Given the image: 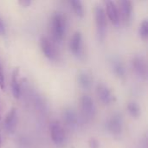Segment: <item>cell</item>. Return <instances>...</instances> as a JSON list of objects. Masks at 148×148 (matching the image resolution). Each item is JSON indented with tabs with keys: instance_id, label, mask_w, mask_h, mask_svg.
Masks as SVG:
<instances>
[{
	"instance_id": "1",
	"label": "cell",
	"mask_w": 148,
	"mask_h": 148,
	"mask_svg": "<svg viewBox=\"0 0 148 148\" xmlns=\"http://www.w3.org/2000/svg\"><path fill=\"white\" fill-rule=\"evenodd\" d=\"M49 29L53 40L57 42H62L65 37L67 29L66 16L62 12H55L50 18Z\"/></svg>"
},
{
	"instance_id": "15",
	"label": "cell",
	"mask_w": 148,
	"mask_h": 148,
	"mask_svg": "<svg viewBox=\"0 0 148 148\" xmlns=\"http://www.w3.org/2000/svg\"><path fill=\"white\" fill-rule=\"evenodd\" d=\"M11 91L14 98L19 99L21 96V85L19 82V69H15L11 76Z\"/></svg>"
},
{
	"instance_id": "14",
	"label": "cell",
	"mask_w": 148,
	"mask_h": 148,
	"mask_svg": "<svg viewBox=\"0 0 148 148\" xmlns=\"http://www.w3.org/2000/svg\"><path fill=\"white\" fill-rule=\"evenodd\" d=\"M110 65L111 69L114 72V74L119 77V78H125L126 77V68L124 63L118 58H112L110 61Z\"/></svg>"
},
{
	"instance_id": "18",
	"label": "cell",
	"mask_w": 148,
	"mask_h": 148,
	"mask_svg": "<svg viewBox=\"0 0 148 148\" xmlns=\"http://www.w3.org/2000/svg\"><path fill=\"white\" fill-rule=\"evenodd\" d=\"M127 111L129 114L134 118H139L140 116V108L136 102H129L127 105Z\"/></svg>"
},
{
	"instance_id": "20",
	"label": "cell",
	"mask_w": 148,
	"mask_h": 148,
	"mask_svg": "<svg viewBox=\"0 0 148 148\" xmlns=\"http://www.w3.org/2000/svg\"><path fill=\"white\" fill-rule=\"evenodd\" d=\"M18 3L23 8H28L31 4V0H18Z\"/></svg>"
},
{
	"instance_id": "2",
	"label": "cell",
	"mask_w": 148,
	"mask_h": 148,
	"mask_svg": "<svg viewBox=\"0 0 148 148\" xmlns=\"http://www.w3.org/2000/svg\"><path fill=\"white\" fill-rule=\"evenodd\" d=\"M95 17L96 23V31L98 40L103 42L107 37L108 33V20L105 10L101 6H96L95 10Z\"/></svg>"
},
{
	"instance_id": "19",
	"label": "cell",
	"mask_w": 148,
	"mask_h": 148,
	"mask_svg": "<svg viewBox=\"0 0 148 148\" xmlns=\"http://www.w3.org/2000/svg\"><path fill=\"white\" fill-rule=\"evenodd\" d=\"M139 35L140 38L144 41L147 40L148 38V22L147 20H144L140 26L139 29Z\"/></svg>"
},
{
	"instance_id": "16",
	"label": "cell",
	"mask_w": 148,
	"mask_h": 148,
	"mask_svg": "<svg viewBox=\"0 0 148 148\" xmlns=\"http://www.w3.org/2000/svg\"><path fill=\"white\" fill-rule=\"evenodd\" d=\"M78 83L82 88L84 90H89L93 85V78L92 75L85 71L81 72L78 75Z\"/></svg>"
},
{
	"instance_id": "12",
	"label": "cell",
	"mask_w": 148,
	"mask_h": 148,
	"mask_svg": "<svg viewBox=\"0 0 148 148\" xmlns=\"http://www.w3.org/2000/svg\"><path fill=\"white\" fill-rule=\"evenodd\" d=\"M63 120L71 129H75L79 126V117L77 113L72 108H67L63 113Z\"/></svg>"
},
{
	"instance_id": "13",
	"label": "cell",
	"mask_w": 148,
	"mask_h": 148,
	"mask_svg": "<svg viewBox=\"0 0 148 148\" xmlns=\"http://www.w3.org/2000/svg\"><path fill=\"white\" fill-rule=\"evenodd\" d=\"M17 124V114L16 110L15 108H12L7 114L5 120H4V127L8 134H14L16 131Z\"/></svg>"
},
{
	"instance_id": "23",
	"label": "cell",
	"mask_w": 148,
	"mask_h": 148,
	"mask_svg": "<svg viewBox=\"0 0 148 148\" xmlns=\"http://www.w3.org/2000/svg\"><path fill=\"white\" fill-rule=\"evenodd\" d=\"M3 35H5V27L2 20L0 19V36H3Z\"/></svg>"
},
{
	"instance_id": "9",
	"label": "cell",
	"mask_w": 148,
	"mask_h": 148,
	"mask_svg": "<svg viewBox=\"0 0 148 148\" xmlns=\"http://www.w3.org/2000/svg\"><path fill=\"white\" fill-rule=\"evenodd\" d=\"M105 7H106V15L108 16V19L112 23V24L118 26L120 23V15H119V9L115 5L113 0H103Z\"/></svg>"
},
{
	"instance_id": "24",
	"label": "cell",
	"mask_w": 148,
	"mask_h": 148,
	"mask_svg": "<svg viewBox=\"0 0 148 148\" xmlns=\"http://www.w3.org/2000/svg\"><path fill=\"white\" fill-rule=\"evenodd\" d=\"M0 143H1V136H0Z\"/></svg>"
},
{
	"instance_id": "7",
	"label": "cell",
	"mask_w": 148,
	"mask_h": 148,
	"mask_svg": "<svg viewBox=\"0 0 148 148\" xmlns=\"http://www.w3.org/2000/svg\"><path fill=\"white\" fill-rule=\"evenodd\" d=\"M81 110L85 121H92L95 115L96 110L94 101L88 95H83L81 98Z\"/></svg>"
},
{
	"instance_id": "21",
	"label": "cell",
	"mask_w": 148,
	"mask_h": 148,
	"mask_svg": "<svg viewBox=\"0 0 148 148\" xmlns=\"http://www.w3.org/2000/svg\"><path fill=\"white\" fill-rule=\"evenodd\" d=\"M89 147L90 148H99L100 147V143L97 140L95 139H91L89 140Z\"/></svg>"
},
{
	"instance_id": "22",
	"label": "cell",
	"mask_w": 148,
	"mask_h": 148,
	"mask_svg": "<svg viewBox=\"0 0 148 148\" xmlns=\"http://www.w3.org/2000/svg\"><path fill=\"white\" fill-rule=\"evenodd\" d=\"M0 88H1L2 90H4V89H5V81H4L3 75V73H2L1 67H0Z\"/></svg>"
},
{
	"instance_id": "17",
	"label": "cell",
	"mask_w": 148,
	"mask_h": 148,
	"mask_svg": "<svg viewBox=\"0 0 148 148\" xmlns=\"http://www.w3.org/2000/svg\"><path fill=\"white\" fill-rule=\"evenodd\" d=\"M71 9L73 10L74 13L78 17H83L84 16V9L81 0H68Z\"/></svg>"
},
{
	"instance_id": "3",
	"label": "cell",
	"mask_w": 148,
	"mask_h": 148,
	"mask_svg": "<svg viewBox=\"0 0 148 148\" xmlns=\"http://www.w3.org/2000/svg\"><path fill=\"white\" fill-rule=\"evenodd\" d=\"M106 130L113 136L117 137L122 134L123 119L120 114H114L108 119L105 124Z\"/></svg>"
},
{
	"instance_id": "11",
	"label": "cell",
	"mask_w": 148,
	"mask_h": 148,
	"mask_svg": "<svg viewBox=\"0 0 148 148\" xmlns=\"http://www.w3.org/2000/svg\"><path fill=\"white\" fill-rule=\"evenodd\" d=\"M97 95L100 99V101L104 105H110L114 101V96L113 95L111 90L108 88V86H106L103 83H100L97 86L96 88Z\"/></svg>"
},
{
	"instance_id": "4",
	"label": "cell",
	"mask_w": 148,
	"mask_h": 148,
	"mask_svg": "<svg viewBox=\"0 0 148 148\" xmlns=\"http://www.w3.org/2000/svg\"><path fill=\"white\" fill-rule=\"evenodd\" d=\"M40 48L45 57H47L49 61L56 62L59 59V53L56 47L49 38L42 36L40 38Z\"/></svg>"
},
{
	"instance_id": "8",
	"label": "cell",
	"mask_w": 148,
	"mask_h": 148,
	"mask_svg": "<svg viewBox=\"0 0 148 148\" xmlns=\"http://www.w3.org/2000/svg\"><path fill=\"white\" fill-rule=\"evenodd\" d=\"M132 66L135 74L141 79H147V66L144 57L140 56H135L132 60Z\"/></svg>"
},
{
	"instance_id": "10",
	"label": "cell",
	"mask_w": 148,
	"mask_h": 148,
	"mask_svg": "<svg viewBox=\"0 0 148 148\" xmlns=\"http://www.w3.org/2000/svg\"><path fill=\"white\" fill-rule=\"evenodd\" d=\"M119 15L125 23H130L133 16L132 0H119Z\"/></svg>"
},
{
	"instance_id": "5",
	"label": "cell",
	"mask_w": 148,
	"mask_h": 148,
	"mask_svg": "<svg viewBox=\"0 0 148 148\" xmlns=\"http://www.w3.org/2000/svg\"><path fill=\"white\" fill-rule=\"evenodd\" d=\"M50 136L52 141L57 147H62L66 141V134L63 126L58 121L51 122L50 126Z\"/></svg>"
},
{
	"instance_id": "6",
	"label": "cell",
	"mask_w": 148,
	"mask_h": 148,
	"mask_svg": "<svg viewBox=\"0 0 148 148\" xmlns=\"http://www.w3.org/2000/svg\"><path fill=\"white\" fill-rule=\"evenodd\" d=\"M69 49L71 53L78 59L84 58L85 52H84V46H83V39L81 32L76 31L72 36L69 42Z\"/></svg>"
}]
</instances>
